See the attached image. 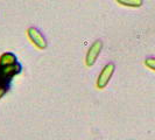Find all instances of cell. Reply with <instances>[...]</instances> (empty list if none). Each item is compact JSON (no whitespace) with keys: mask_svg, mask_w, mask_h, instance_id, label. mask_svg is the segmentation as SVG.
Wrapping results in <instances>:
<instances>
[{"mask_svg":"<svg viewBox=\"0 0 155 140\" xmlns=\"http://www.w3.org/2000/svg\"><path fill=\"white\" fill-rule=\"evenodd\" d=\"M114 69H116V65L113 62H109L103 68L99 76L97 78V88L98 89H104L107 86L110 79L112 78L113 74H114Z\"/></svg>","mask_w":155,"mask_h":140,"instance_id":"obj_2","label":"cell"},{"mask_svg":"<svg viewBox=\"0 0 155 140\" xmlns=\"http://www.w3.org/2000/svg\"><path fill=\"white\" fill-rule=\"evenodd\" d=\"M7 92V89L6 88H0V99L4 97V95Z\"/></svg>","mask_w":155,"mask_h":140,"instance_id":"obj_8","label":"cell"},{"mask_svg":"<svg viewBox=\"0 0 155 140\" xmlns=\"http://www.w3.org/2000/svg\"><path fill=\"white\" fill-rule=\"evenodd\" d=\"M145 65L149 68L150 70H154L155 71V57H147L145 60Z\"/></svg>","mask_w":155,"mask_h":140,"instance_id":"obj_7","label":"cell"},{"mask_svg":"<svg viewBox=\"0 0 155 140\" xmlns=\"http://www.w3.org/2000/svg\"><path fill=\"white\" fill-rule=\"evenodd\" d=\"M101 49H103V42H101V40H96L92 45L90 46L85 56V64L87 67H92L93 64L96 63L98 56L101 55Z\"/></svg>","mask_w":155,"mask_h":140,"instance_id":"obj_3","label":"cell"},{"mask_svg":"<svg viewBox=\"0 0 155 140\" xmlns=\"http://www.w3.org/2000/svg\"><path fill=\"white\" fill-rule=\"evenodd\" d=\"M16 62V56L13 53H5L0 56V65H11Z\"/></svg>","mask_w":155,"mask_h":140,"instance_id":"obj_5","label":"cell"},{"mask_svg":"<svg viewBox=\"0 0 155 140\" xmlns=\"http://www.w3.org/2000/svg\"><path fill=\"white\" fill-rule=\"evenodd\" d=\"M21 72V65L16 62L11 65H0V88L8 89L9 81Z\"/></svg>","mask_w":155,"mask_h":140,"instance_id":"obj_1","label":"cell"},{"mask_svg":"<svg viewBox=\"0 0 155 140\" xmlns=\"http://www.w3.org/2000/svg\"><path fill=\"white\" fill-rule=\"evenodd\" d=\"M117 2L121 6H125V7L139 8L142 6L143 0H117Z\"/></svg>","mask_w":155,"mask_h":140,"instance_id":"obj_6","label":"cell"},{"mask_svg":"<svg viewBox=\"0 0 155 140\" xmlns=\"http://www.w3.org/2000/svg\"><path fill=\"white\" fill-rule=\"evenodd\" d=\"M27 35H28L29 40L31 41V43L36 47L38 49L43 50V49H46L47 48L46 38L42 35V33H41L38 28H35V27L28 28V29H27Z\"/></svg>","mask_w":155,"mask_h":140,"instance_id":"obj_4","label":"cell"}]
</instances>
